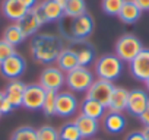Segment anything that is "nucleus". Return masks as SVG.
I'll list each match as a JSON object with an SVG mask.
<instances>
[{
	"instance_id": "obj_14",
	"label": "nucleus",
	"mask_w": 149,
	"mask_h": 140,
	"mask_svg": "<svg viewBox=\"0 0 149 140\" xmlns=\"http://www.w3.org/2000/svg\"><path fill=\"white\" fill-rule=\"evenodd\" d=\"M25 89H26V85H25L24 82H21L19 79L10 80V82L8 83L6 91H5V95H6V98L9 99V102L13 105V108L22 107Z\"/></svg>"
},
{
	"instance_id": "obj_15",
	"label": "nucleus",
	"mask_w": 149,
	"mask_h": 140,
	"mask_svg": "<svg viewBox=\"0 0 149 140\" xmlns=\"http://www.w3.org/2000/svg\"><path fill=\"white\" fill-rule=\"evenodd\" d=\"M45 22H56L60 21L64 16V9L61 5H58L56 0H42L38 5Z\"/></svg>"
},
{
	"instance_id": "obj_17",
	"label": "nucleus",
	"mask_w": 149,
	"mask_h": 140,
	"mask_svg": "<svg viewBox=\"0 0 149 140\" xmlns=\"http://www.w3.org/2000/svg\"><path fill=\"white\" fill-rule=\"evenodd\" d=\"M57 63V67L64 73H69L70 70L76 69L79 66V61H78V55H76V51L73 48H63L56 60Z\"/></svg>"
},
{
	"instance_id": "obj_1",
	"label": "nucleus",
	"mask_w": 149,
	"mask_h": 140,
	"mask_svg": "<svg viewBox=\"0 0 149 140\" xmlns=\"http://www.w3.org/2000/svg\"><path fill=\"white\" fill-rule=\"evenodd\" d=\"M31 54L41 64H51L57 60L61 48V40L53 34H38L31 41Z\"/></svg>"
},
{
	"instance_id": "obj_25",
	"label": "nucleus",
	"mask_w": 149,
	"mask_h": 140,
	"mask_svg": "<svg viewBox=\"0 0 149 140\" xmlns=\"http://www.w3.org/2000/svg\"><path fill=\"white\" fill-rule=\"evenodd\" d=\"M63 9H64V16L74 19L86 13V3L85 0H66Z\"/></svg>"
},
{
	"instance_id": "obj_32",
	"label": "nucleus",
	"mask_w": 149,
	"mask_h": 140,
	"mask_svg": "<svg viewBox=\"0 0 149 140\" xmlns=\"http://www.w3.org/2000/svg\"><path fill=\"white\" fill-rule=\"evenodd\" d=\"M13 110H15V108H13V105L9 102V99H8V98L3 101V104H2V105H0V114H2V115H3V114H9V112H12Z\"/></svg>"
},
{
	"instance_id": "obj_11",
	"label": "nucleus",
	"mask_w": 149,
	"mask_h": 140,
	"mask_svg": "<svg viewBox=\"0 0 149 140\" xmlns=\"http://www.w3.org/2000/svg\"><path fill=\"white\" fill-rule=\"evenodd\" d=\"M130 73L137 80H148L149 79V48H143L130 63Z\"/></svg>"
},
{
	"instance_id": "obj_13",
	"label": "nucleus",
	"mask_w": 149,
	"mask_h": 140,
	"mask_svg": "<svg viewBox=\"0 0 149 140\" xmlns=\"http://www.w3.org/2000/svg\"><path fill=\"white\" fill-rule=\"evenodd\" d=\"M149 104V95L142 91V89H133L129 92V101H127V111L134 115V117H139L143 110L146 108V105Z\"/></svg>"
},
{
	"instance_id": "obj_22",
	"label": "nucleus",
	"mask_w": 149,
	"mask_h": 140,
	"mask_svg": "<svg viewBox=\"0 0 149 140\" xmlns=\"http://www.w3.org/2000/svg\"><path fill=\"white\" fill-rule=\"evenodd\" d=\"M124 24H134L140 16H142V10L137 8V5L133 0H126L121 10L117 15Z\"/></svg>"
},
{
	"instance_id": "obj_6",
	"label": "nucleus",
	"mask_w": 149,
	"mask_h": 140,
	"mask_svg": "<svg viewBox=\"0 0 149 140\" xmlns=\"http://www.w3.org/2000/svg\"><path fill=\"white\" fill-rule=\"evenodd\" d=\"M40 85L45 89V91H56L58 92L63 85H66V75L64 72L58 67H54V66H48L45 67L41 75H40Z\"/></svg>"
},
{
	"instance_id": "obj_34",
	"label": "nucleus",
	"mask_w": 149,
	"mask_h": 140,
	"mask_svg": "<svg viewBox=\"0 0 149 140\" xmlns=\"http://www.w3.org/2000/svg\"><path fill=\"white\" fill-rule=\"evenodd\" d=\"M126 140H145V136L142 131H132V133H129Z\"/></svg>"
},
{
	"instance_id": "obj_3",
	"label": "nucleus",
	"mask_w": 149,
	"mask_h": 140,
	"mask_svg": "<svg viewBox=\"0 0 149 140\" xmlns=\"http://www.w3.org/2000/svg\"><path fill=\"white\" fill-rule=\"evenodd\" d=\"M94 82V73L84 66H78L76 69L66 73V85L72 92H88Z\"/></svg>"
},
{
	"instance_id": "obj_8",
	"label": "nucleus",
	"mask_w": 149,
	"mask_h": 140,
	"mask_svg": "<svg viewBox=\"0 0 149 140\" xmlns=\"http://www.w3.org/2000/svg\"><path fill=\"white\" fill-rule=\"evenodd\" d=\"M16 24H18V25L21 26V29L24 31L25 37H32V35H35V34L38 32V29H40L44 24H47V22H45V19H44V16H42V13H41L38 5H37L35 8L29 9V10L26 12V15H25L19 22H16Z\"/></svg>"
},
{
	"instance_id": "obj_31",
	"label": "nucleus",
	"mask_w": 149,
	"mask_h": 140,
	"mask_svg": "<svg viewBox=\"0 0 149 140\" xmlns=\"http://www.w3.org/2000/svg\"><path fill=\"white\" fill-rule=\"evenodd\" d=\"M15 47L10 45L9 42H6L3 38L0 40V64H2L8 57H10L12 54H15Z\"/></svg>"
},
{
	"instance_id": "obj_7",
	"label": "nucleus",
	"mask_w": 149,
	"mask_h": 140,
	"mask_svg": "<svg viewBox=\"0 0 149 140\" xmlns=\"http://www.w3.org/2000/svg\"><path fill=\"white\" fill-rule=\"evenodd\" d=\"M25 69H26L25 58L22 55H19L18 53H15L0 64V73L9 80H15V79H19L24 75Z\"/></svg>"
},
{
	"instance_id": "obj_5",
	"label": "nucleus",
	"mask_w": 149,
	"mask_h": 140,
	"mask_svg": "<svg viewBox=\"0 0 149 140\" xmlns=\"http://www.w3.org/2000/svg\"><path fill=\"white\" fill-rule=\"evenodd\" d=\"M94 26H95L94 18L91 15H88V13H84V15H81L78 18L72 19L69 35H70L72 40H74L76 42L78 41H84L92 34Z\"/></svg>"
},
{
	"instance_id": "obj_4",
	"label": "nucleus",
	"mask_w": 149,
	"mask_h": 140,
	"mask_svg": "<svg viewBox=\"0 0 149 140\" xmlns=\"http://www.w3.org/2000/svg\"><path fill=\"white\" fill-rule=\"evenodd\" d=\"M114 50H116V55L121 61L130 63L143 50V45H142V42H140V40L137 37L126 34V35H123V37H120L117 40Z\"/></svg>"
},
{
	"instance_id": "obj_37",
	"label": "nucleus",
	"mask_w": 149,
	"mask_h": 140,
	"mask_svg": "<svg viewBox=\"0 0 149 140\" xmlns=\"http://www.w3.org/2000/svg\"><path fill=\"white\" fill-rule=\"evenodd\" d=\"M142 133H143V136H145V140H149V127H145V128L142 130Z\"/></svg>"
},
{
	"instance_id": "obj_9",
	"label": "nucleus",
	"mask_w": 149,
	"mask_h": 140,
	"mask_svg": "<svg viewBox=\"0 0 149 140\" xmlns=\"http://www.w3.org/2000/svg\"><path fill=\"white\" fill-rule=\"evenodd\" d=\"M45 92L47 91L40 83L26 85V89H25V94H24L22 107H25L26 110H31V111L41 110L42 108V104H44Z\"/></svg>"
},
{
	"instance_id": "obj_24",
	"label": "nucleus",
	"mask_w": 149,
	"mask_h": 140,
	"mask_svg": "<svg viewBox=\"0 0 149 140\" xmlns=\"http://www.w3.org/2000/svg\"><path fill=\"white\" fill-rule=\"evenodd\" d=\"M25 38H26V37H25L24 31L21 29V26H19L18 24L9 25V26L5 29V32H3V40H5L6 42H9L10 45H13V47H16V45H19L21 42H24Z\"/></svg>"
},
{
	"instance_id": "obj_36",
	"label": "nucleus",
	"mask_w": 149,
	"mask_h": 140,
	"mask_svg": "<svg viewBox=\"0 0 149 140\" xmlns=\"http://www.w3.org/2000/svg\"><path fill=\"white\" fill-rule=\"evenodd\" d=\"M19 2L26 8V9H32V8H35L38 3H37V0H19Z\"/></svg>"
},
{
	"instance_id": "obj_19",
	"label": "nucleus",
	"mask_w": 149,
	"mask_h": 140,
	"mask_svg": "<svg viewBox=\"0 0 149 140\" xmlns=\"http://www.w3.org/2000/svg\"><path fill=\"white\" fill-rule=\"evenodd\" d=\"M105 108L107 107H104L101 102H98V101L86 96L82 101V104H81V114L82 115H86V117H91L94 120H100L104 115Z\"/></svg>"
},
{
	"instance_id": "obj_29",
	"label": "nucleus",
	"mask_w": 149,
	"mask_h": 140,
	"mask_svg": "<svg viewBox=\"0 0 149 140\" xmlns=\"http://www.w3.org/2000/svg\"><path fill=\"white\" fill-rule=\"evenodd\" d=\"M124 2H126V0H102L101 8H102V10H104L107 15L117 16L118 12L121 10Z\"/></svg>"
},
{
	"instance_id": "obj_41",
	"label": "nucleus",
	"mask_w": 149,
	"mask_h": 140,
	"mask_svg": "<svg viewBox=\"0 0 149 140\" xmlns=\"http://www.w3.org/2000/svg\"><path fill=\"white\" fill-rule=\"evenodd\" d=\"M0 117H2V114H0Z\"/></svg>"
},
{
	"instance_id": "obj_35",
	"label": "nucleus",
	"mask_w": 149,
	"mask_h": 140,
	"mask_svg": "<svg viewBox=\"0 0 149 140\" xmlns=\"http://www.w3.org/2000/svg\"><path fill=\"white\" fill-rule=\"evenodd\" d=\"M137 5V8L143 12V10H149V0H133Z\"/></svg>"
},
{
	"instance_id": "obj_27",
	"label": "nucleus",
	"mask_w": 149,
	"mask_h": 140,
	"mask_svg": "<svg viewBox=\"0 0 149 140\" xmlns=\"http://www.w3.org/2000/svg\"><path fill=\"white\" fill-rule=\"evenodd\" d=\"M57 94L56 91H47L45 92V98H44V104H42V112L47 117H53L56 115V101H57Z\"/></svg>"
},
{
	"instance_id": "obj_28",
	"label": "nucleus",
	"mask_w": 149,
	"mask_h": 140,
	"mask_svg": "<svg viewBox=\"0 0 149 140\" xmlns=\"http://www.w3.org/2000/svg\"><path fill=\"white\" fill-rule=\"evenodd\" d=\"M10 140H38L37 130L32 128V127H28V125L19 127L12 133Z\"/></svg>"
},
{
	"instance_id": "obj_21",
	"label": "nucleus",
	"mask_w": 149,
	"mask_h": 140,
	"mask_svg": "<svg viewBox=\"0 0 149 140\" xmlns=\"http://www.w3.org/2000/svg\"><path fill=\"white\" fill-rule=\"evenodd\" d=\"M73 123L78 125V128H79V131H81L84 139L85 137H92L98 131V128H100L98 120H94V118L82 115V114L79 117H76V120H74Z\"/></svg>"
},
{
	"instance_id": "obj_26",
	"label": "nucleus",
	"mask_w": 149,
	"mask_h": 140,
	"mask_svg": "<svg viewBox=\"0 0 149 140\" xmlns=\"http://www.w3.org/2000/svg\"><path fill=\"white\" fill-rule=\"evenodd\" d=\"M58 137L60 140H82L84 139L78 125L74 123H67L61 125V128L58 130Z\"/></svg>"
},
{
	"instance_id": "obj_18",
	"label": "nucleus",
	"mask_w": 149,
	"mask_h": 140,
	"mask_svg": "<svg viewBox=\"0 0 149 140\" xmlns=\"http://www.w3.org/2000/svg\"><path fill=\"white\" fill-rule=\"evenodd\" d=\"M127 101H129V91L124 88H114L110 102H108V110L111 112H123L127 108Z\"/></svg>"
},
{
	"instance_id": "obj_16",
	"label": "nucleus",
	"mask_w": 149,
	"mask_h": 140,
	"mask_svg": "<svg viewBox=\"0 0 149 140\" xmlns=\"http://www.w3.org/2000/svg\"><path fill=\"white\" fill-rule=\"evenodd\" d=\"M2 10H3V15L13 21L15 24L19 22L29 9H26L19 0H3V5H2Z\"/></svg>"
},
{
	"instance_id": "obj_40",
	"label": "nucleus",
	"mask_w": 149,
	"mask_h": 140,
	"mask_svg": "<svg viewBox=\"0 0 149 140\" xmlns=\"http://www.w3.org/2000/svg\"><path fill=\"white\" fill-rule=\"evenodd\" d=\"M145 85H146V89L149 91V79H148V80H145Z\"/></svg>"
},
{
	"instance_id": "obj_30",
	"label": "nucleus",
	"mask_w": 149,
	"mask_h": 140,
	"mask_svg": "<svg viewBox=\"0 0 149 140\" xmlns=\"http://www.w3.org/2000/svg\"><path fill=\"white\" fill-rule=\"evenodd\" d=\"M38 140H60L58 130H56L51 125H42L37 130Z\"/></svg>"
},
{
	"instance_id": "obj_10",
	"label": "nucleus",
	"mask_w": 149,
	"mask_h": 140,
	"mask_svg": "<svg viewBox=\"0 0 149 140\" xmlns=\"http://www.w3.org/2000/svg\"><path fill=\"white\" fill-rule=\"evenodd\" d=\"M114 88L116 86L113 85V82L98 79L91 85V88L86 92V96L101 102L104 107H108V102H110V98H111V94H113Z\"/></svg>"
},
{
	"instance_id": "obj_39",
	"label": "nucleus",
	"mask_w": 149,
	"mask_h": 140,
	"mask_svg": "<svg viewBox=\"0 0 149 140\" xmlns=\"http://www.w3.org/2000/svg\"><path fill=\"white\" fill-rule=\"evenodd\" d=\"M56 2H57L58 5H61V6H64V3H66V0H56Z\"/></svg>"
},
{
	"instance_id": "obj_20",
	"label": "nucleus",
	"mask_w": 149,
	"mask_h": 140,
	"mask_svg": "<svg viewBox=\"0 0 149 140\" xmlns=\"http://www.w3.org/2000/svg\"><path fill=\"white\" fill-rule=\"evenodd\" d=\"M104 127L108 133L111 134H117L121 133L126 127V118L123 117L121 112H108L104 117Z\"/></svg>"
},
{
	"instance_id": "obj_23",
	"label": "nucleus",
	"mask_w": 149,
	"mask_h": 140,
	"mask_svg": "<svg viewBox=\"0 0 149 140\" xmlns=\"http://www.w3.org/2000/svg\"><path fill=\"white\" fill-rule=\"evenodd\" d=\"M79 47L78 50H74L76 51V55H78V61H79V66H84V67H88L94 58H95V51L92 48V45L84 42V41H78Z\"/></svg>"
},
{
	"instance_id": "obj_38",
	"label": "nucleus",
	"mask_w": 149,
	"mask_h": 140,
	"mask_svg": "<svg viewBox=\"0 0 149 140\" xmlns=\"http://www.w3.org/2000/svg\"><path fill=\"white\" fill-rule=\"evenodd\" d=\"M6 99V95H5V92H2V91H0V105H2L3 104V101Z\"/></svg>"
},
{
	"instance_id": "obj_12",
	"label": "nucleus",
	"mask_w": 149,
	"mask_h": 140,
	"mask_svg": "<svg viewBox=\"0 0 149 140\" xmlns=\"http://www.w3.org/2000/svg\"><path fill=\"white\" fill-rule=\"evenodd\" d=\"M78 99L72 92H58L56 101V115L58 117H72L78 111Z\"/></svg>"
},
{
	"instance_id": "obj_33",
	"label": "nucleus",
	"mask_w": 149,
	"mask_h": 140,
	"mask_svg": "<svg viewBox=\"0 0 149 140\" xmlns=\"http://www.w3.org/2000/svg\"><path fill=\"white\" fill-rule=\"evenodd\" d=\"M139 118H140V121H142V124L145 127H149V104L146 105V108L143 110V112L139 115Z\"/></svg>"
},
{
	"instance_id": "obj_2",
	"label": "nucleus",
	"mask_w": 149,
	"mask_h": 140,
	"mask_svg": "<svg viewBox=\"0 0 149 140\" xmlns=\"http://www.w3.org/2000/svg\"><path fill=\"white\" fill-rule=\"evenodd\" d=\"M123 72V61L116 54H105L95 63V73L98 79L114 82Z\"/></svg>"
}]
</instances>
